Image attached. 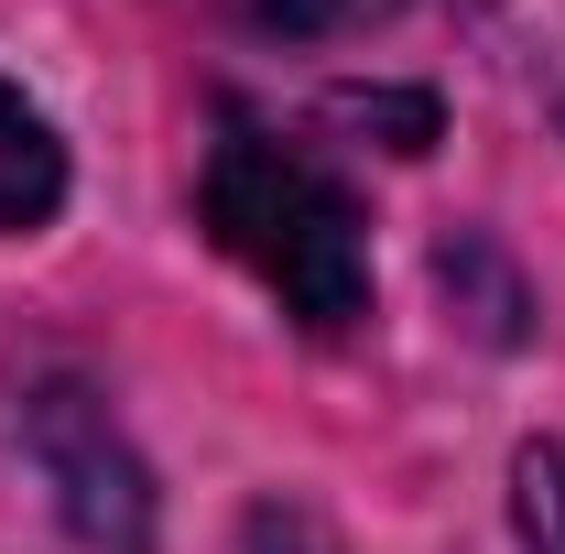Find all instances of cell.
<instances>
[{"label":"cell","instance_id":"6da1fadb","mask_svg":"<svg viewBox=\"0 0 565 554\" xmlns=\"http://www.w3.org/2000/svg\"><path fill=\"white\" fill-rule=\"evenodd\" d=\"M196 196H207V228L228 239V262H250L282 294V316H305V327H359L370 316V228H359V196L305 141H282L250 109H217L207 185Z\"/></svg>","mask_w":565,"mask_h":554},{"label":"cell","instance_id":"7a4b0ae2","mask_svg":"<svg viewBox=\"0 0 565 554\" xmlns=\"http://www.w3.org/2000/svg\"><path fill=\"white\" fill-rule=\"evenodd\" d=\"M33 446H44V468H55V489H66L76 533L109 544V554H141L152 500H141V468L120 457V435L87 414V392H44V403H33Z\"/></svg>","mask_w":565,"mask_h":554},{"label":"cell","instance_id":"3957f363","mask_svg":"<svg viewBox=\"0 0 565 554\" xmlns=\"http://www.w3.org/2000/svg\"><path fill=\"white\" fill-rule=\"evenodd\" d=\"M55 196H66V152H55L44 109H33L22 87H0V228L55 217Z\"/></svg>","mask_w":565,"mask_h":554},{"label":"cell","instance_id":"277c9868","mask_svg":"<svg viewBox=\"0 0 565 554\" xmlns=\"http://www.w3.org/2000/svg\"><path fill=\"white\" fill-rule=\"evenodd\" d=\"M522 533H533V554H565V446L522 457Z\"/></svg>","mask_w":565,"mask_h":554},{"label":"cell","instance_id":"5b68a950","mask_svg":"<svg viewBox=\"0 0 565 554\" xmlns=\"http://www.w3.org/2000/svg\"><path fill=\"white\" fill-rule=\"evenodd\" d=\"M239 22H262V33H349V22H370L381 0H228Z\"/></svg>","mask_w":565,"mask_h":554}]
</instances>
